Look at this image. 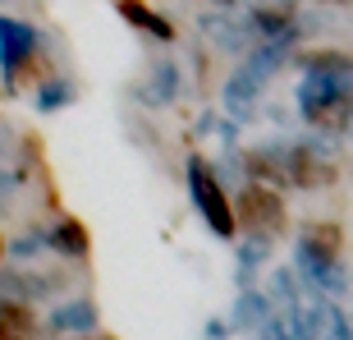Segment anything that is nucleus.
Segmentation results:
<instances>
[{"instance_id": "nucleus-22", "label": "nucleus", "mask_w": 353, "mask_h": 340, "mask_svg": "<svg viewBox=\"0 0 353 340\" xmlns=\"http://www.w3.org/2000/svg\"><path fill=\"white\" fill-rule=\"evenodd\" d=\"M69 340H115V336H101V331H88V336H69Z\"/></svg>"}, {"instance_id": "nucleus-9", "label": "nucleus", "mask_w": 353, "mask_h": 340, "mask_svg": "<svg viewBox=\"0 0 353 340\" xmlns=\"http://www.w3.org/2000/svg\"><path fill=\"white\" fill-rule=\"evenodd\" d=\"M179 83H183V69L179 60H157L147 83L138 88V102L143 106H174L179 102Z\"/></svg>"}, {"instance_id": "nucleus-6", "label": "nucleus", "mask_w": 353, "mask_h": 340, "mask_svg": "<svg viewBox=\"0 0 353 340\" xmlns=\"http://www.w3.org/2000/svg\"><path fill=\"white\" fill-rule=\"evenodd\" d=\"M262 92H266V74H257V69L243 60V65L225 79L221 88V106L230 111V120L234 124H248L252 115H257V102H262Z\"/></svg>"}, {"instance_id": "nucleus-27", "label": "nucleus", "mask_w": 353, "mask_h": 340, "mask_svg": "<svg viewBox=\"0 0 353 340\" xmlns=\"http://www.w3.org/2000/svg\"><path fill=\"white\" fill-rule=\"evenodd\" d=\"M349 340H353V336H349Z\"/></svg>"}, {"instance_id": "nucleus-16", "label": "nucleus", "mask_w": 353, "mask_h": 340, "mask_svg": "<svg viewBox=\"0 0 353 340\" xmlns=\"http://www.w3.org/2000/svg\"><path fill=\"white\" fill-rule=\"evenodd\" d=\"M271 239L275 235H252L248 230V239L234 249V258H239V272H234V285L239 290H248L252 285V276H257V267L266 262V253H271Z\"/></svg>"}, {"instance_id": "nucleus-20", "label": "nucleus", "mask_w": 353, "mask_h": 340, "mask_svg": "<svg viewBox=\"0 0 353 340\" xmlns=\"http://www.w3.org/2000/svg\"><path fill=\"white\" fill-rule=\"evenodd\" d=\"M202 336H207V340H230V322H221V317H207Z\"/></svg>"}, {"instance_id": "nucleus-23", "label": "nucleus", "mask_w": 353, "mask_h": 340, "mask_svg": "<svg viewBox=\"0 0 353 340\" xmlns=\"http://www.w3.org/2000/svg\"><path fill=\"white\" fill-rule=\"evenodd\" d=\"M326 5H353V0H326Z\"/></svg>"}, {"instance_id": "nucleus-18", "label": "nucleus", "mask_w": 353, "mask_h": 340, "mask_svg": "<svg viewBox=\"0 0 353 340\" xmlns=\"http://www.w3.org/2000/svg\"><path fill=\"white\" fill-rule=\"evenodd\" d=\"M46 249H51V230H28V235H19L10 244V258L14 262H37Z\"/></svg>"}, {"instance_id": "nucleus-10", "label": "nucleus", "mask_w": 353, "mask_h": 340, "mask_svg": "<svg viewBox=\"0 0 353 340\" xmlns=\"http://www.w3.org/2000/svg\"><path fill=\"white\" fill-rule=\"evenodd\" d=\"M299 10H275V5H257L248 14L257 41H285V46H299V23H294Z\"/></svg>"}, {"instance_id": "nucleus-13", "label": "nucleus", "mask_w": 353, "mask_h": 340, "mask_svg": "<svg viewBox=\"0 0 353 340\" xmlns=\"http://www.w3.org/2000/svg\"><path fill=\"white\" fill-rule=\"evenodd\" d=\"M275 313V299L266 294V290H239V303H234V317H230V327L234 331H257L266 322V317Z\"/></svg>"}, {"instance_id": "nucleus-21", "label": "nucleus", "mask_w": 353, "mask_h": 340, "mask_svg": "<svg viewBox=\"0 0 353 340\" xmlns=\"http://www.w3.org/2000/svg\"><path fill=\"white\" fill-rule=\"evenodd\" d=\"M344 143L353 147V111H349V120H344Z\"/></svg>"}, {"instance_id": "nucleus-26", "label": "nucleus", "mask_w": 353, "mask_h": 340, "mask_svg": "<svg viewBox=\"0 0 353 340\" xmlns=\"http://www.w3.org/2000/svg\"><path fill=\"white\" fill-rule=\"evenodd\" d=\"M0 249H5V244H0Z\"/></svg>"}, {"instance_id": "nucleus-12", "label": "nucleus", "mask_w": 353, "mask_h": 340, "mask_svg": "<svg viewBox=\"0 0 353 340\" xmlns=\"http://www.w3.org/2000/svg\"><path fill=\"white\" fill-rule=\"evenodd\" d=\"M115 10L129 19L138 32H147V37H157L161 46H170L174 41V23L165 19V14H157L152 5H143V0H115Z\"/></svg>"}, {"instance_id": "nucleus-25", "label": "nucleus", "mask_w": 353, "mask_h": 340, "mask_svg": "<svg viewBox=\"0 0 353 340\" xmlns=\"http://www.w3.org/2000/svg\"><path fill=\"white\" fill-rule=\"evenodd\" d=\"M0 5H14V0H0Z\"/></svg>"}, {"instance_id": "nucleus-5", "label": "nucleus", "mask_w": 353, "mask_h": 340, "mask_svg": "<svg viewBox=\"0 0 353 340\" xmlns=\"http://www.w3.org/2000/svg\"><path fill=\"white\" fill-rule=\"evenodd\" d=\"M197 32H202L216 51H225V55H248L252 46H257L252 23H248V19H234V14H230V5H221L216 14L202 10V14H197Z\"/></svg>"}, {"instance_id": "nucleus-1", "label": "nucleus", "mask_w": 353, "mask_h": 340, "mask_svg": "<svg viewBox=\"0 0 353 340\" xmlns=\"http://www.w3.org/2000/svg\"><path fill=\"white\" fill-rule=\"evenodd\" d=\"M299 115L316 129L344 124L353 111V69L349 65H307L303 83L294 88Z\"/></svg>"}, {"instance_id": "nucleus-3", "label": "nucleus", "mask_w": 353, "mask_h": 340, "mask_svg": "<svg viewBox=\"0 0 353 340\" xmlns=\"http://www.w3.org/2000/svg\"><path fill=\"white\" fill-rule=\"evenodd\" d=\"M183 184H188V202H193V211L202 216V225H207L216 239H230L239 235V211L234 202H230V193H225V180L216 175V170L207 166V157H188L183 161Z\"/></svg>"}, {"instance_id": "nucleus-17", "label": "nucleus", "mask_w": 353, "mask_h": 340, "mask_svg": "<svg viewBox=\"0 0 353 340\" xmlns=\"http://www.w3.org/2000/svg\"><path fill=\"white\" fill-rule=\"evenodd\" d=\"M74 83L69 79H46L37 92H32V111L37 115H55V111H65V106H74Z\"/></svg>"}, {"instance_id": "nucleus-7", "label": "nucleus", "mask_w": 353, "mask_h": 340, "mask_svg": "<svg viewBox=\"0 0 353 340\" xmlns=\"http://www.w3.org/2000/svg\"><path fill=\"white\" fill-rule=\"evenodd\" d=\"M234 211L248 221V230H257V235H275V230L285 225V202H280V193H271L262 184H248V189L239 193Z\"/></svg>"}, {"instance_id": "nucleus-8", "label": "nucleus", "mask_w": 353, "mask_h": 340, "mask_svg": "<svg viewBox=\"0 0 353 340\" xmlns=\"http://www.w3.org/2000/svg\"><path fill=\"white\" fill-rule=\"evenodd\" d=\"M97 322H101V313H97L92 299H65V303H55L51 317H46V327L55 336H88V331H97Z\"/></svg>"}, {"instance_id": "nucleus-15", "label": "nucleus", "mask_w": 353, "mask_h": 340, "mask_svg": "<svg viewBox=\"0 0 353 340\" xmlns=\"http://www.w3.org/2000/svg\"><path fill=\"white\" fill-rule=\"evenodd\" d=\"M51 249L60 253V258H74V262H83L92 253V239H88L79 216H60V221L51 225Z\"/></svg>"}, {"instance_id": "nucleus-19", "label": "nucleus", "mask_w": 353, "mask_h": 340, "mask_svg": "<svg viewBox=\"0 0 353 340\" xmlns=\"http://www.w3.org/2000/svg\"><path fill=\"white\" fill-rule=\"evenodd\" d=\"M266 294L275 299V308H299V285H294V272H280L271 276V285H266Z\"/></svg>"}, {"instance_id": "nucleus-24", "label": "nucleus", "mask_w": 353, "mask_h": 340, "mask_svg": "<svg viewBox=\"0 0 353 340\" xmlns=\"http://www.w3.org/2000/svg\"><path fill=\"white\" fill-rule=\"evenodd\" d=\"M216 5H234V0H216Z\"/></svg>"}, {"instance_id": "nucleus-4", "label": "nucleus", "mask_w": 353, "mask_h": 340, "mask_svg": "<svg viewBox=\"0 0 353 340\" xmlns=\"http://www.w3.org/2000/svg\"><path fill=\"white\" fill-rule=\"evenodd\" d=\"M41 51V32L23 19H10V14H0V79L5 88L19 83V69L32 65Z\"/></svg>"}, {"instance_id": "nucleus-14", "label": "nucleus", "mask_w": 353, "mask_h": 340, "mask_svg": "<svg viewBox=\"0 0 353 340\" xmlns=\"http://www.w3.org/2000/svg\"><path fill=\"white\" fill-rule=\"evenodd\" d=\"M252 340H312L307 336V313L303 308H275L262 327L252 331Z\"/></svg>"}, {"instance_id": "nucleus-2", "label": "nucleus", "mask_w": 353, "mask_h": 340, "mask_svg": "<svg viewBox=\"0 0 353 340\" xmlns=\"http://www.w3.org/2000/svg\"><path fill=\"white\" fill-rule=\"evenodd\" d=\"M294 267L307 276V285L316 294H344L349 290V267L340 262V235L335 225H312L294 239Z\"/></svg>"}, {"instance_id": "nucleus-11", "label": "nucleus", "mask_w": 353, "mask_h": 340, "mask_svg": "<svg viewBox=\"0 0 353 340\" xmlns=\"http://www.w3.org/2000/svg\"><path fill=\"white\" fill-rule=\"evenodd\" d=\"M307 336L312 340H349V317L340 313V303H330V294H316L307 308Z\"/></svg>"}]
</instances>
